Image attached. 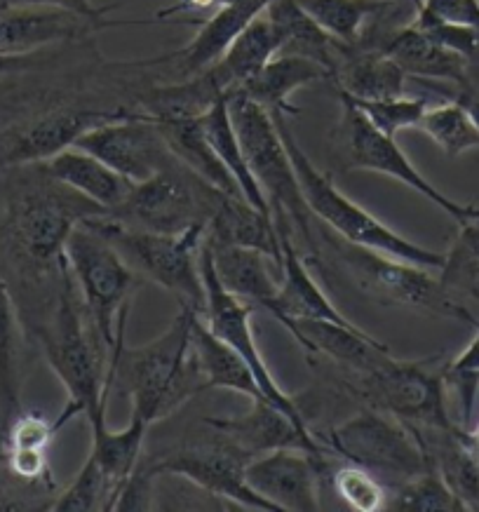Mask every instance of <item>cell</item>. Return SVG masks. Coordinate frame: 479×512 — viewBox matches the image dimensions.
Masks as SVG:
<instances>
[{
	"instance_id": "6da1fadb",
	"label": "cell",
	"mask_w": 479,
	"mask_h": 512,
	"mask_svg": "<svg viewBox=\"0 0 479 512\" xmlns=\"http://www.w3.org/2000/svg\"><path fill=\"white\" fill-rule=\"evenodd\" d=\"M195 308L181 306L177 318L146 346H123L109 367V383H123L132 412L148 423L172 416L181 404L205 390L191 346Z\"/></svg>"
},
{
	"instance_id": "74e56055",
	"label": "cell",
	"mask_w": 479,
	"mask_h": 512,
	"mask_svg": "<svg viewBox=\"0 0 479 512\" xmlns=\"http://www.w3.org/2000/svg\"><path fill=\"white\" fill-rule=\"evenodd\" d=\"M55 512H94V510H116V491L106 480L104 470L99 468L97 458L87 456L83 468L73 477V482L62 494H57L52 508Z\"/></svg>"
},
{
	"instance_id": "d4e9b609",
	"label": "cell",
	"mask_w": 479,
	"mask_h": 512,
	"mask_svg": "<svg viewBox=\"0 0 479 512\" xmlns=\"http://www.w3.org/2000/svg\"><path fill=\"white\" fill-rule=\"evenodd\" d=\"M332 78L329 69L299 55H275L259 73L235 90L263 106L271 116H296L299 109L289 97L301 87Z\"/></svg>"
},
{
	"instance_id": "ffe728a7",
	"label": "cell",
	"mask_w": 479,
	"mask_h": 512,
	"mask_svg": "<svg viewBox=\"0 0 479 512\" xmlns=\"http://www.w3.org/2000/svg\"><path fill=\"white\" fill-rule=\"evenodd\" d=\"M280 238V287L271 306L266 308L275 320H332L339 325H353L346 315L336 311L322 287L310 275L306 261L296 252L292 242V224L287 219H275Z\"/></svg>"
},
{
	"instance_id": "7a4b0ae2",
	"label": "cell",
	"mask_w": 479,
	"mask_h": 512,
	"mask_svg": "<svg viewBox=\"0 0 479 512\" xmlns=\"http://www.w3.org/2000/svg\"><path fill=\"white\" fill-rule=\"evenodd\" d=\"M59 275H62V292L55 315L40 332L47 365L69 395L64 412L55 421L62 428L76 414H85L90 419V428L99 430L106 426V409H109V360L92 332V325L87 332L83 301L78 292H73L76 287L64 261Z\"/></svg>"
},
{
	"instance_id": "7c38bea8",
	"label": "cell",
	"mask_w": 479,
	"mask_h": 512,
	"mask_svg": "<svg viewBox=\"0 0 479 512\" xmlns=\"http://www.w3.org/2000/svg\"><path fill=\"white\" fill-rule=\"evenodd\" d=\"M200 275L202 285H205V308H202V320L207 322V327L219 336L221 341H226L228 346L238 350V355L247 362L252 369L263 397L268 402H273L275 407H280L282 412L292 416V419L303 428H310L306 416H303L299 402L294 397H289L285 390L278 386V381L273 379L271 369H268L266 360H263L259 346H256L254 329H252V315H254V303L242 301L238 296L228 294L217 278L214 271L212 252L202 240L200 247Z\"/></svg>"
},
{
	"instance_id": "2e32d148",
	"label": "cell",
	"mask_w": 479,
	"mask_h": 512,
	"mask_svg": "<svg viewBox=\"0 0 479 512\" xmlns=\"http://www.w3.org/2000/svg\"><path fill=\"white\" fill-rule=\"evenodd\" d=\"M130 111H94L80 106H55L15 120L0 130V165L19 167L45 163L59 151L76 144L90 127L123 118Z\"/></svg>"
},
{
	"instance_id": "44dd1931",
	"label": "cell",
	"mask_w": 479,
	"mask_h": 512,
	"mask_svg": "<svg viewBox=\"0 0 479 512\" xmlns=\"http://www.w3.org/2000/svg\"><path fill=\"white\" fill-rule=\"evenodd\" d=\"M280 325L308 353L325 355L350 374L374 372L393 357L388 346L355 325H339L332 320H280Z\"/></svg>"
},
{
	"instance_id": "f5cc1de1",
	"label": "cell",
	"mask_w": 479,
	"mask_h": 512,
	"mask_svg": "<svg viewBox=\"0 0 479 512\" xmlns=\"http://www.w3.org/2000/svg\"><path fill=\"white\" fill-rule=\"evenodd\" d=\"M470 442H472V447H475V454L479 458V423L475 430H470Z\"/></svg>"
},
{
	"instance_id": "e0dca14e",
	"label": "cell",
	"mask_w": 479,
	"mask_h": 512,
	"mask_svg": "<svg viewBox=\"0 0 479 512\" xmlns=\"http://www.w3.org/2000/svg\"><path fill=\"white\" fill-rule=\"evenodd\" d=\"M325 456L301 447H282L249 458L245 477L256 494L278 512L320 510V475Z\"/></svg>"
},
{
	"instance_id": "e575fe53",
	"label": "cell",
	"mask_w": 479,
	"mask_h": 512,
	"mask_svg": "<svg viewBox=\"0 0 479 512\" xmlns=\"http://www.w3.org/2000/svg\"><path fill=\"white\" fill-rule=\"evenodd\" d=\"M299 3L329 36L348 47L360 45L369 26L400 5L388 0H299Z\"/></svg>"
},
{
	"instance_id": "5bb4252c",
	"label": "cell",
	"mask_w": 479,
	"mask_h": 512,
	"mask_svg": "<svg viewBox=\"0 0 479 512\" xmlns=\"http://www.w3.org/2000/svg\"><path fill=\"white\" fill-rule=\"evenodd\" d=\"M73 146L101 158L132 184L155 177L179 160L167 144L163 127L146 113H127L94 125Z\"/></svg>"
},
{
	"instance_id": "52a82bcc",
	"label": "cell",
	"mask_w": 479,
	"mask_h": 512,
	"mask_svg": "<svg viewBox=\"0 0 479 512\" xmlns=\"http://www.w3.org/2000/svg\"><path fill=\"white\" fill-rule=\"evenodd\" d=\"M226 99L242 153L271 205L273 219H287L292 228H299L303 238L313 242L315 214L303 198L292 156L273 116L238 90L228 92Z\"/></svg>"
},
{
	"instance_id": "83f0119b",
	"label": "cell",
	"mask_w": 479,
	"mask_h": 512,
	"mask_svg": "<svg viewBox=\"0 0 479 512\" xmlns=\"http://www.w3.org/2000/svg\"><path fill=\"white\" fill-rule=\"evenodd\" d=\"M266 15L271 17L280 36L278 55H299L308 57L313 62L322 64L329 73L339 69L343 55L348 52V45L329 36L306 10L301 8L299 0H273L266 8Z\"/></svg>"
},
{
	"instance_id": "b9f144b4",
	"label": "cell",
	"mask_w": 479,
	"mask_h": 512,
	"mask_svg": "<svg viewBox=\"0 0 479 512\" xmlns=\"http://www.w3.org/2000/svg\"><path fill=\"white\" fill-rule=\"evenodd\" d=\"M334 489L350 510L357 512H376L386 510L388 487L381 477L371 470L348 463L334 473Z\"/></svg>"
},
{
	"instance_id": "681fc988",
	"label": "cell",
	"mask_w": 479,
	"mask_h": 512,
	"mask_svg": "<svg viewBox=\"0 0 479 512\" xmlns=\"http://www.w3.org/2000/svg\"><path fill=\"white\" fill-rule=\"evenodd\" d=\"M36 66L33 55H0V78L15 76V73H24Z\"/></svg>"
},
{
	"instance_id": "8fae6325",
	"label": "cell",
	"mask_w": 479,
	"mask_h": 512,
	"mask_svg": "<svg viewBox=\"0 0 479 512\" xmlns=\"http://www.w3.org/2000/svg\"><path fill=\"white\" fill-rule=\"evenodd\" d=\"M357 393L371 407L400 419L411 428H454L449 419L447 386L442 357L428 360H397L367 374H350Z\"/></svg>"
},
{
	"instance_id": "1f68e13d",
	"label": "cell",
	"mask_w": 479,
	"mask_h": 512,
	"mask_svg": "<svg viewBox=\"0 0 479 512\" xmlns=\"http://www.w3.org/2000/svg\"><path fill=\"white\" fill-rule=\"evenodd\" d=\"M200 125L209 141V146L214 148V153H217L219 160L228 170V174H231L235 184H238L242 198H245L252 207H256L263 217L275 221L271 205H268V200L261 191L259 181L254 179L252 170H249L245 153H242V146L238 141V134H235L233 120H231V111H228V99L221 97L217 104L212 106V109L202 113Z\"/></svg>"
},
{
	"instance_id": "484cf974",
	"label": "cell",
	"mask_w": 479,
	"mask_h": 512,
	"mask_svg": "<svg viewBox=\"0 0 479 512\" xmlns=\"http://www.w3.org/2000/svg\"><path fill=\"white\" fill-rule=\"evenodd\" d=\"M205 245L212 252L214 271L221 287L228 294L266 311L280 287V280L271 271V264H275L271 256L245 245H217L209 240H205Z\"/></svg>"
},
{
	"instance_id": "30bf717a",
	"label": "cell",
	"mask_w": 479,
	"mask_h": 512,
	"mask_svg": "<svg viewBox=\"0 0 479 512\" xmlns=\"http://www.w3.org/2000/svg\"><path fill=\"white\" fill-rule=\"evenodd\" d=\"M226 195L177 160L155 177L134 184L130 198L106 214L134 228L179 233L191 226L207 228Z\"/></svg>"
},
{
	"instance_id": "7dc6e473",
	"label": "cell",
	"mask_w": 479,
	"mask_h": 512,
	"mask_svg": "<svg viewBox=\"0 0 479 512\" xmlns=\"http://www.w3.org/2000/svg\"><path fill=\"white\" fill-rule=\"evenodd\" d=\"M19 3H31V5H50V8H59V10H69L76 12V15L90 17V19H106L109 12L116 8V5H109V8H97L92 0H19Z\"/></svg>"
},
{
	"instance_id": "d590c367",
	"label": "cell",
	"mask_w": 479,
	"mask_h": 512,
	"mask_svg": "<svg viewBox=\"0 0 479 512\" xmlns=\"http://www.w3.org/2000/svg\"><path fill=\"white\" fill-rule=\"evenodd\" d=\"M416 130L428 134L449 158H458L472 148H479V127L458 99L428 106Z\"/></svg>"
},
{
	"instance_id": "277c9868",
	"label": "cell",
	"mask_w": 479,
	"mask_h": 512,
	"mask_svg": "<svg viewBox=\"0 0 479 512\" xmlns=\"http://www.w3.org/2000/svg\"><path fill=\"white\" fill-rule=\"evenodd\" d=\"M64 264L83 301L92 332L109 367L125 346V322L134 289V268L123 254L90 224L80 221L64 247Z\"/></svg>"
},
{
	"instance_id": "60d3db41",
	"label": "cell",
	"mask_w": 479,
	"mask_h": 512,
	"mask_svg": "<svg viewBox=\"0 0 479 512\" xmlns=\"http://www.w3.org/2000/svg\"><path fill=\"white\" fill-rule=\"evenodd\" d=\"M444 386L454 390L458 400V409H461V423L458 426L470 430L479 393V325L475 327V336H472L463 353L444 365Z\"/></svg>"
},
{
	"instance_id": "836d02e7",
	"label": "cell",
	"mask_w": 479,
	"mask_h": 512,
	"mask_svg": "<svg viewBox=\"0 0 479 512\" xmlns=\"http://www.w3.org/2000/svg\"><path fill=\"white\" fill-rule=\"evenodd\" d=\"M151 423L141 419L139 414L130 412V423L123 430H111L109 423L104 428L92 430L90 454L97 458L99 468L104 470L106 480L116 491V503L125 482L130 480L134 468L144 458V440Z\"/></svg>"
},
{
	"instance_id": "7bdbcfd3",
	"label": "cell",
	"mask_w": 479,
	"mask_h": 512,
	"mask_svg": "<svg viewBox=\"0 0 479 512\" xmlns=\"http://www.w3.org/2000/svg\"><path fill=\"white\" fill-rule=\"evenodd\" d=\"M411 22H414L421 31L428 33L430 38L437 40V43L447 47V50L468 59V62L470 59L479 57V33L477 31L465 29V26H458L451 22H444V19L433 17L423 8H418V12Z\"/></svg>"
},
{
	"instance_id": "d6986e66",
	"label": "cell",
	"mask_w": 479,
	"mask_h": 512,
	"mask_svg": "<svg viewBox=\"0 0 479 512\" xmlns=\"http://www.w3.org/2000/svg\"><path fill=\"white\" fill-rule=\"evenodd\" d=\"M205 423L217 430L221 440H226L247 458L282 447H301L317 456H322V451H325L313 430L299 426L292 416L268 400H249L245 414L228 416V419L209 416Z\"/></svg>"
},
{
	"instance_id": "ee69618b",
	"label": "cell",
	"mask_w": 479,
	"mask_h": 512,
	"mask_svg": "<svg viewBox=\"0 0 479 512\" xmlns=\"http://www.w3.org/2000/svg\"><path fill=\"white\" fill-rule=\"evenodd\" d=\"M59 433L57 421H50L38 412H22L10 423L0 449L5 447H26V449H47Z\"/></svg>"
},
{
	"instance_id": "7402d4cb",
	"label": "cell",
	"mask_w": 479,
	"mask_h": 512,
	"mask_svg": "<svg viewBox=\"0 0 479 512\" xmlns=\"http://www.w3.org/2000/svg\"><path fill=\"white\" fill-rule=\"evenodd\" d=\"M379 50L386 52L390 59L400 64V69L409 78L423 80H444L458 87L468 85V59L447 50L428 33L418 29L414 22L397 26L381 40Z\"/></svg>"
},
{
	"instance_id": "4316f807",
	"label": "cell",
	"mask_w": 479,
	"mask_h": 512,
	"mask_svg": "<svg viewBox=\"0 0 479 512\" xmlns=\"http://www.w3.org/2000/svg\"><path fill=\"white\" fill-rule=\"evenodd\" d=\"M191 346L205 390H233L247 400H266L247 362L207 327L202 313H195L191 322Z\"/></svg>"
},
{
	"instance_id": "4fadbf2b",
	"label": "cell",
	"mask_w": 479,
	"mask_h": 512,
	"mask_svg": "<svg viewBox=\"0 0 479 512\" xmlns=\"http://www.w3.org/2000/svg\"><path fill=\"white\" fill-rule=\"evenodd\" d=\"M341 104V137L350 170L379 172L402 181L404 186L414 188L418 195H423V198L440 207L442 212H447L458 226L479 221V207L463 205V202H456L449 195H444L440 188H435L416 170V165L407 158V153L402 151L395 137H388V134L376 130L353 104H348V101H341Z\"/></svg>"
},
{
	"instance_id": "4dcf8cb0",
	"label": "cell",
	"mask_w": 479,
	"mask_h": 512,
	"mask_svg": "<svg viewBox=\"0 0 479 512\" xmlns=\"http://www.w3.org/2000/svg\"><path fill=\"white\" fill-rule=\"evenodd\" d=\"M24 346L15 301L0 275V442L10 423L24 412Z\"/></svg>"
},
{
	"instance_id": "ba28073f",
	"label": "cell",
	"mask_w": 479,
	"mask_h": 512,
	"mask_svg": "<svg viewBox=\"0 0 479 512\" xmlns=\"http://www.w3.org/2000/svg\"><path fill=\"white\" fill-rule=\"evenodd\" d=\"M332 252L348 278L360 287V292L383 306L411 308V311L465 322L470 327L479 325L475 315L461 301H456V296L430 268L371 252L367 247L350 245L346 240L334 242Z\"/></svg>"
},
{
	"instance_id": "603a6c76",
	"label": "cell",
	"mask_w": 479,
	"mask_h": 512,
	"mask_svg": "<svg viewBox=\"0 0 479 512\" xmlns=\"http://www.w3.org/2000/svg\"><path fill=\"white\" fill-rule=\"evenodd\" d=\"M273 0H233L219 5L207 19L198 22V33L191 43L174 52L172 59L179 62V71L184 78L205 71L228 50V45L247 29L254 17H259Z\"/></svg>"
},
{
	"instance_id": "f35d334b",
	"label": "cell",
	"mask_w": 479,
	"mask_h": 512,
	"mask_svg": "<svg viewBox=\"0 0 479 512\" xmlns=\"http://www.w3.org/2000/svg\"><path fill=\"white\" fill-rule=\"evenodd\" d=\"M339 97L341 101L353 104L376 130L388 137H397L402 130H416L425 109L430 106L425 97H409V94L388 99H353L339 92Z\"/></svg>"
},
{
	"instance_id": "3957f363",
	"label": "cell",
	"mask_w": 479,
	"mask_h": 512,
	"mask_svg": "<svg viewBox=\"0 0 479 512\" xmlns=\"http://www.w3.org/2000/svg\"><path fill=\"white\" fill-rule=\"evenodd\" d=\"M26 172L8 198L5 231L15 252L31 266H62L73 228L106 210L57 181L43 163L26 165Z\"/></svg>"
},
{
	"instance_id": "8d00e7d4",
	"label": "cell",
	"mask_w": 479,
	"mask_h": 512,
	"mask_svg": "<svg viewBox=\"0 0 479 512\" xmlns=\"http://www.w3.org/2000/svg\"><path fill=\"white\" fill-rule=\"evenodd\" d=\"M386 510L395 512H465V503L458 498L444 477L435 468L395 484L388 491Z\"/></svg>"
},
{
	"instance_id": "816d5d0a",
	"label": "cell",
	"mask_w": 479,
	"mask_h": 512,
	"mask_svg": "<svg viewBox=\"0 0 479 512\" xmlns=\"http://www.w3.org/2000/svg\"><path fill=\"white\" fill-rule=\"evenodd\" d=\"M388 3H400V5H407V8L418 10L423 5V0H388Z\"/></svg>"
},
{
	"instance_id": "f6af8a7d",
	"label": "cell",
	"mask_w": 479,
	"mask_h": 512,
	"mask_svg": "<svg viewBox=\"0 0 479 512\" xmlns=\"http://www.w3.org/2000/svg\"><path fill=\"white\" fill-rule=\"evenodd\" d=\"M5 466L15 477L29 484H50L52 470L47 461V449H26V447H5L0 449Z\"/></svg>"
},
{
	"instance_id": "5b68a950",
	"label": "cell",
	"mask_w": 479,
	"mask_h": 512,
	"mask_svg": "<svg viewBox=\"0 0 479 512\" xmlns=\"http://www.w3.org/2000/svg\"><path fill=\"white\" fill-rule=\"evenodd\" d=\"M275 125L282 141H285L289 156H292L296 177H299L303 198H306L310 212L315 219L325 221L332 231L339 233L341 240L350 242V245L367 247L371 252H379L386 256H395V259L409 261V264L430 268V271H442L444 254L425 249L416 242H411L404 235L395 233L383 221H379L374 214H369L364 207L343 195L327 174H322L313 165V160L306 156L299 141H296L292 127L287 123V116H273Z\"/></svg>"
},
{
	"instance_id": "9c48e42d",
	"label": "cell",
	"mask_w": 479,
	"mask_h": 512,
	"mask_svg": "<svg viewBox=\"0 0 479 512\" xmlns=\"http://www.w3.org/2000/svg\"><path fill=\"white\" fill-rule=\"evenodd\" d=\"M317 440L343 461L388 480L390 487L433 468L414 430L374 407L339 423L325 435H317Z\"/></svg>"
},
{
	"instance_id": "c3c4849f",
	"label": "cell",
	"mask_w": 479,
	"mask_h": 512,
	"mask_svg": "<svg viewBox=\"0 0 479 512\" xmlns=\"http://www.w3.org/2000/svg\"><path fill=\"white\" fill-rule=\"evenodd\" d=\"M219 5V0H177L170 8L160 10L158 15H155V22H163V19H170L174 15H184V12H202V15L209 12V15H212Z\"/></svg>"
},
{
	"instance_id": "d6a6232c",
	"label": "cell",
	"mask_w": 479,
	"mask_h": 512,
	"mask_svg": "<svg viewBox=\"0 0 479 512\" xmlns=\"http://www.w3.org/2000/svg\"><path fill=\"white\" fill-rule=\"evenodd\" d=\"M158 125L163 127V134L167 144L172 148V153L188 167V170L198 174L200 179H205L207 184L219 188V191L242 198L238 184H235L231 174H228L224 163H221L217 153H214V148L209 146L205 132H202L200 118L158 120Z\"/></svg>"
},
{
	"instance_id": "9a60e30c",
	"label": "cell",
	"mask_w": 479,
	"mask_h": 512,
	"mask_svg": "<svg viewBox=\"0 0 479 512\" xmlns=\"http://www.w3.org/2000/svg\"><path fill=\"white\" fill-rule=\"evenodd\" d=\"M148 461H151L155 475L170 473L184 477V480L207 491V494L226 498V501H233L240 508L278 512L271 501H266L249 487L245 477L249 458L242 456L226 440H221L219 435L217 442L205 444V447H181L167 451L163 456L148 458Z\"/></svg>"
},
{
	"instance_id": "8992f818",
	"label": "cell",
	"mask_w": 479,
	"mask_h": 512,
	"mask_svg": "<svg viewBox=\"0 0 479 512\" xmlns=\"http://www.w3.org/2000/svg\"><path fill=\"white\" fill-rule=\"evenodd\" d=\"M90 224L123 254L134 273L146 275L155 285L167 289L179 306H191L202 313L205 285L200 275V247L205 226H191L179 233H158L127 226L123 221L101 214Z\"/></svg>"
},
{
	"instance_id": "f907efd6",
	"label": "cell",
	"mask_w": 479,
	"mask_h": 512,
	"mask_svg": "<svg viewBox=\"0 0 479 512\" xmlns=\"http://www.w3.org/2000/svg\"><path fill=\"white\" fill-rule=\"evenodd\" d=\"M458 101L465 106V109L470 111L472 120H475L477 127H479V87H472L470 83L461 87V92H458Z\"/></svg>"
},
{
	"instance_id": "ab89813d",
	"label": "cell",
	"mask_w": 479,
	"mask_h": 512,
	"mask_svg": "<svg viewBox=\"0 0 479 512\" xmlns=\"http://www.w3.org/2000/svg\"><path fill=\"white\" fill-rule=\"evenodd\" d=\"M440 273V280L451 294L461 289L479 299V221L461 226L454 247L444 254Z\"/></svg>"
},
{
	"instance_id": "f1b7e54d",
	"label": "cell",
	"mask_w": 479,
	"mask_h": 512,
	"mask_svg": "<svg viewBox=\"0 0 479 512\" xmlns=\"http://www.w3.org/2000/svg\"><path fill=\"white\" fill-rule=\"evenodd\" d=\"M334 80L336 90L353 99H388L407 94L409 76L383 50L348 47Z\"/></svg>"
},
{
	"instance_id": "f546056e",
	"label": "cell",
	"mask_w": 479,
	"mask_h": 512,
	"mask_svg": "<svg viewBox=\"0 0 479 512\" xmlns=\"http://www.w3.org/2000/svg\"><path fill=\"white\" fill-rule=\"evenodd\" d=\"M280 52V36L266 10L247 24V29L228 45V50L209 66L214 80L226 94L247 83Z\"/></svg>"
},
{
	"instance_id": "cb8c5ba5",
	"label": "cell",
	"mask_w": 479,
	"mask_h": 512,
	"mask_svg": "<svg viewBox=\"0 0 479 512\" xmlns=\"http://www.w3.org/2000/svg\"><path fill=\"white\" fill-rule=\"evenodd\" d=\"M45 170L57 181H62L73 191L85 195L87 200L97 202L106 212L118 210L130 198L134 184L123 174L106 165L104 160L92 156L78 146H69L57 156L45 160Z\"/></svg>"
},
{
	"instance_id": "ac0fdd59",
	"label": "cell",
	"mask_w": 479,
	"mask_h": 512,
	"mask_svg": "<svg viewBox=\"0 0 479 512\" xmlns=\"http://www.w3.org/2000/svg\"><path fill=\"white\" fill-rule=\"evenodd\" d=\"M144 24L113 22V19H90L76 12L31 5L19 0H0V55H33L47 45L92 36L106 26Z\"/></svg>"
},
{
	"instance_id": "bcb514c9",
	"label": "cell",
	"mask_w": 479,
	"mask_h": 512,
	"mask_svg": "<svg viewBox=\"0 0 479 512\" xmlns=\"http://www.w3.org/2000/svg\"><path fill=\"white\" fill-rule=\"evenodd\" d=\"M421 8L437 19L479 33V0H423Z\"/></svg>"
}]
</instances>
